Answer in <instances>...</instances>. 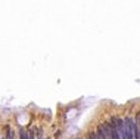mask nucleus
<instances>
[{"label": "nucleus", "instance_id": "obj_1", "mask_svg": "<svg viewBox=\"0 0 140 139\" xmlns=\"http://www.w3.org/2000/svg\"><path fill=\"white\" fill-rule=\"evenodd\" d=\"M124 133H125V139H134V133H133V121L130 118L124 120Z\"/></svg>", "mask_w": 140, "mask_h": 139}, {"label": "nucleus", "instance_id": "obj_2", "mask_svg": "<svg viewBox=\"0 0 140 139\" xmlns=\"http://www.w3.org/2000/svg\"><path fill=\"white\" fill-rule=\"evenodd\" d=\"M96 139H106V136H105V127H103V126H99L97 133H96Z\"/></svg>", "mask_w": 140, "mask_h": 139}, {"label": "nucleus", "instance_id": "obj_3", "mask_svg": "<svg viewBox=\"0 0 140 139\" xmlns=\"http://www.w3.org/2000/svg\"><path fill=\"white\" fill-rule=\"evenodd\" d=\"M19 138H21V139H30V136H28V135H27L24 130H21V133H19Z\"/></svg>", "mask_w": 140, "mask_h": 139}, {"label": "nucleus", "instance_id": "obj_4", "mask_svg": "<svg viewBox=\"0 0 140 139\" xmlns=\"http://www.w3.org/2000/svg\"><path fill=\"white\" fill-rule=\"evenodd\" d=\"M88 139H96V133H90V135H88Z\"/></svg>", "mask_w": 140, "mask_h": 139}, {"label": "nucleus", "instance_id": "obj_5", "mask_svg": "<svg viewBox=\"0 0 140 139\" xmlns=\"http://www.w3.org/2000/svg\"><path fill=\"white\" fill-rule=\"evenodd\" d=\"M30 139H34V135H33V133H31V135H30Z\"/></svg>", "mask_w": 140, "mask_h": 139}]
</instances>
